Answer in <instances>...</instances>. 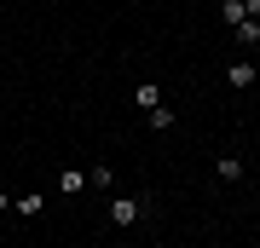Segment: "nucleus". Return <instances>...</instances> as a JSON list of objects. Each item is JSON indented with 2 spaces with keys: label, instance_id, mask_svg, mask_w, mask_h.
I'll return each mask as SVG.
<instances>
[{
  "label": "nucleus",
  "instance_id": "f257e3e1",
  "mask_svg": "<svg viewBox=\"0 0 260 248\" xmlns=\"http://www.w3.org/2000/svg\"><path fill=\"white\" fill-rule=\"evenodd\" d=\"M139 214H145V202H133V196H116V202H110V225H139Z\"/></svg>",
  "mask_w": 260,
  "mask_h": 248
},
{
  "label": "nucleus",
  "instance_id": "f03ea898",
  "mask_svg": "<svg viewBox=\"0 0 260 248\" xmlns=\"http://www.w3.org/2000/svg\"><path fill=\"white\" fill-rule=\"evenodd\" d=\"M214 173H220L225 185H237V179H243V162H237V156H220V162H214Z\"/></svg>",
  "mask_w": 260,
  "mask_h": 248
},
{
  "label": "nucleus",
  "instance_id": "7ed1b4c3",
  "mask_svg": "<svg viewBox=\"0 0 260 248\" xmlns=\"http://www.w3.org/2000/svg\"><path fill=\"white\" fill-rule=\"evenodd\" d=\"M232 35H237L243 46H260V18H243V23L232 29Z\"/></svg>",
  "mask_w": 260,
  "mask_h": 248
},
{
  "label": "nucleus",
  "instance_id": "20e7f679",
  "mask_svg": "<svg viewBox=\"0 0 260 248\" xmlns=\"http://www.w3.org/2000/svg\"><path fill=\"white\" fill-rule=\"evenodd\" d=\"M220 18H225V23H232V29H237L243 18H249V0H225V6H220Z\"/></svg>",
  "mask_w": 260,
  "mask_h": 248
},
{
  "label": "nucleus",
  "instance_id": "39448f33",
  "mask_svg": "<svg viewBox=\"0 0 260 248\" xmlns=\"http://www.w3.org/2000/svg\"><path fill=\"white\" fill-rule=\"evenodd\" d=\"M162 104V87L156 81H139V110H156Z\"/></svg>",
  "mask_w": 260,
  "mask_h": 248
},
{
  "label": "nucleus",
  "instance_id": "423d86ee",
  "mask_svg": "<svg viewBox=\"0 0 260 248\" xmlns=\"http://www.w3.org/2000/svg\"><path fill=\"white\" fill-rule=\"evenodd\" d=\"M225 81H232V87H254V64H232Z\"/></svg>",
  "mask_w": 260,
  "mask_h": 248
},
{
  "label": "nucleus",
  "instance_id": "0eeeda50",
  "mask_svg": "<svg viewBox=\"0 0 260 248\" xmlns=\"http://www.w3.org/2000/svg\"><path fill=\"white\" fill-rule=\"evenodd\" d=\"M150 127L168 133V127H174V110H168V104H156V110H150Z\"/></svg>",
  "mask_w": 260,
  "mask_h": 248
},
{
  "label": "nucleus",
  "instance_id": "6e6552de",
  "mask_svg": "<svg viewBox=\"0 0 260 248\" xmlns=\"http://www.w3.org/2000/svg\"><path fill=\"white\" fill-rule=\"evenodd\" d=\"M81 185H87V173H58V191H70V196H75Z\"/></svg>",
  "mask_w": 260,
  "mask_h": 248
}]
</instances>
